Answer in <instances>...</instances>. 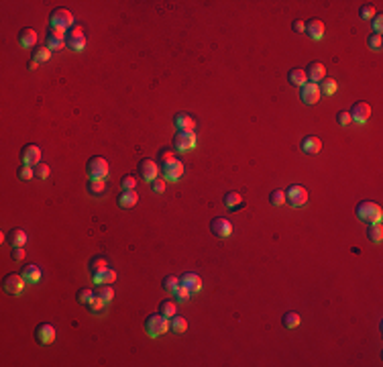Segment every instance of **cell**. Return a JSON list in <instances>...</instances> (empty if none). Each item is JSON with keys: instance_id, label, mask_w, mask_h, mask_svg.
I'll return each instance as SVG.
<instances>
[{"instance_id": "3957f363", "label": "cell", "mask_w": 383, "mask_h": 367, "mask_svg": "<svg viewBox=\"0 0 383 367\" xmlns=\"http://www.w3.org/2000/svg\"><path fill=\"white\" fill-rule=\"evenodd\" d=\"M110 165L104 157H90L86 163V173L90 179H106Z\"/></svg>"}, {"instance_id": "4fadbf2b", "label": "cell", "mask_w": 383, "mask_h": 367, "mask_svg": "<svg viewBox=\"0 0 383 367\" xmlns=\"http://www.w3.org/2000/svg\"><path fill=\"white\" fill-rule=\"evenodd\" d=\"M300 98H302V102L308 104V106L316 104L318 100H320V88H318V84L306 82L304 86H300Z\"/></svg>"}, {"instance_id": "db71d44e", "label": "cell", "mask_w": 383, "mask_h": 367, "mask_svg": "<svg viewBox=\"0 0 383 367\" xmlns=\"http://www.w3.org/2000/svg\"><path fill=\"white\" fill-rule=\"evenodd\" d=\"M292 31H294V33H304V31H306L304 21H294L292 23Z\"/></svg>"}, {"instance_id": "d6986e66", "label": "cell", "mask_w": 383, "mask_h": 367, "mask_svg": "<svg viewBox=\"0 0 383 367\" xmlns=\"http://www.w3.org/2000/svg\"><path fill=\"white\" fill-rule=\"evenodd\" d=\"M179 284L185 286L192 294H198V292L202 290V278H200L198 273H194V271H185L181 278H179Z\"/></svg>"}, {"instance_id": "bcb514c9", "label": "cell", "mask_w": 383, "mask_h": 367, "mask_svg": "<svg viewBox=\"0 0 383 367\" xmlns=\"http://www.w3.org/2000/svg\"><path fill=\"white\" fill-rule=\"evenodd\" d=\"M49 165L47 163H39V165H35V175L39 177V179H47L49 177Z\"/></svg>"}, {"instance_id": "ba28073f", "label": "cell", "mask_w": 383, "mask_h": 367, "mask_svg": "<svg viewBox=\"0 0 383 367\" xmlns=\"http://www.w3.org/2000/svg\"><path fill=\"white\" fill-rule=\"evenodd\" d=\"M159 167H161V171H163V179H165V181H177V179H181V175H183V163H181L177 157H173V159L161 163Z\"/></svg>"}, {"instance_id": "6da1fadb", "label": "cell", "mask_w": 383, "mask_h": 367, "mask_svg": "<svg viewBox=\"0 0 383 367\" xmlns=\"http://www.w3.org/2000/svg\"><path fill=\"white\" fill-rule=\"evenodd\" d=\"M355 214L357 219L367 223V225H375V223H381L383 219V212H381V206L371 202V200H361L355 208Z\"/></svg>"}, {"instance_id": "7bdbcfd3", "label": "cell", "mask_w": 383, "mask_h": 367, "mask_svg": "<svg viewBox=\"0 0 383 367\" xmlns=\"http://www.w3.org/2000/svg\"><path fill=\"white\" fill-rule=\"evenodd\" d=\"M120 186H122V190H135L137 188V177L135 175H124L120 179Z\"/></svg>"}, {"instance_id": "52a82bcc", "label": "cell", "mask_w": 383, "mask_h": 367, "mask_svg": "<svg viewBox=\"0 0 383 367\" xmlns=\"http://www.w3.org/2000/svg\"><path fill=\"white\" fill-rule=\"evenodd\" d=\"M25 284H27V282H25V278H23L21 273H7L5 280H3V288H5V292L11 294V296L23 294Z\"/></svg>"}, {"instance_id": "f5cc1de1", "label": "cell", "mask_w": 383, "mask_h": 367, "mask_svg": "<svg viewBox=\"0 0 383 367\" xmlns=\"http://www.w3.org/2000/svg\"><path fill=\"white\" fill-rule=\"evenodd\" d=\"M381 29H383V17L381 15H375L373 17V31L377 35H381Z\"/></svg>"}, {"instance_id": "603a6c76", "label": "cell", "mask_w": 383, "mask_h": 367, "mask_svg": "<svg viewBox=\"0 0 383 367\" xmlns=\"http://www.w3.org/2000/svg\"><path fill=\"white\" fill-rule=\"evenodd\" d=\"M27 239H29V235L25 229H11L7 235V241H9L11 247H25Z\"/></svg>"}, {"instance_id": "836d02e7", "label": "cell", "mask_w": 383, "mask_h": 367, "mask_svg": "<svg viewBox=\"0 0 383 367\" xmlns=\"http://www.w3.org/2000/svg\"><path fill=\"white\" fill-rule=\"evenodd\" d=\"M318 88H320V94H324V96H332L334 92L338 90V84H336V80H332V78H324L322 84L318 86Z\"/></svg>"}, {"instance_id": "f907efd6", "label": "cell", "mask_w": 383, "mask_h": 367, "mask_svg": "<svg viewBox=\"0 0 383 367\" xmlns=\"http://www.w3.org/2000/svg\"><path fill=\"white\" fill-rule=\"evenodd\" d=\"M336 122L340 127H346L348 122H350V114H348V110H340L338 114H336Z\"/></svg>"}, {"instance_id": "d590c367", "label": "cell", "mask_w": 383, "mask_h": 367, "mask_svg": "<svg viewBox=\"0 0 383 367\" xmlns=\"http://www.w3.org/2000/svg\"><path fill=\"white\" fill-rule=\"evenodd\" d=\"M281 324L285 326V328H296V326H300V314L298 312H285L283 314V318H281Z\"/></svg>"}, {"instance_id": "e0dca14e", "label": "cell", "mask_w": 383, "mask_h": 367, "mask_svg": "<svg viewBox=\"0 0 383 367\" xmlns=\"http://www.w3.org/2000/svg\"><path fill=\"white\" fill-rule=\"evenodd\" d=\"M37 39H39V35H37L35 29L23 27V29L19 31V45H21L23 49H33V47L37 45Z\"/></svg>"}, {"instance_id": "2e32d148", "label": "cell", "mask_w": 383, "mask_h": 367, "mask_svg": "<svg viewBox=\"0 0 383 367\" xmlns=\"http://www.w3.org/2000/svg\"><path fill=\"white\" fill-rule=\"evenodd\" d=\"M139 173H141V177L145 179V181H153L157 175H159V165L153 161V159H149V157H145V159H141L139 161Z\"/></svg>"}, {"instance_id": "8fae6325", "label": "cell", "mask_w": 383, "mask_h": 367, "mask_svg": "<svg viewBox=\"0 0 383 367\" xmlns=\"http://www.w3.org/2000/svg\"><path fill=\"white\" fill-rule=\"evenodd\" d=\"M21 161L27 163V165H31V167L39 165V161H41V147L35 145V143L25 145V147L21 149Z\"/></svg>"}, {"instance_id": "8992f818", "label": "cell", "mask_w": 383, "mask_h": 367, "mask_svg": "<svg viewBox=\"0 0 383 367\" xmlns=\"http://www.w3.org/2000/svg\"><path fill=\"white\" fill-rule=\"evenodd\" d=\"M285 202L294 208L304 206L308 202V190L304 186H300V183H294V186H290L285 190Z\"/></svg>"}, {"instance_id": "7c38bea8", "label": "cell", "mask_w": 383, "mask_h": 367, "mask_svg": "<svg viewBox=\"0 0 383 367\" xmlns=\"http://www.w3.org/2000/svg\"><path fill=\"white\" fill-rule=\"evenodd\" d=\"M350 114V122H359V125H365L371 116V106L365 102V100H359L353 104V108L348 110Z\"/></svg>"}, {"instance_id": "ab89813d", "label": "cell", "mask_w": 383, "mask_h": 367, "mask_svg": "<svg viewBox=\"0 0 383 367\" xmlns=\"http://www.w3.org/2000/svg\"><path fill=\"white\" fill-rule=\"evenodd\" d=\"M375 15H377V11H375L373 5H363V7L359 9V17H361L363 21H373Z\"/></svg>"}, {"instance_id": "8d00e7d4", "label": "cell", "mask_w": 383, "mask_h": 367, "mask_svg": "<svg viewBox=\"0 0 383 367\" xmlns=\"http://www.w3.org/2000/svg\"><path fill=\"white\" fill-rule=\"evenodd\" d=\"M173 298H175V302H177V304H183V302H187V300L192 298V292H189L185 286H181V284H179V286L173 290Z\"/></svg>"}, {"instance_id": "277c9868", "label": "cell", "mask_w": 383, "mask_h": 367, "mask_svg": "<svg viewBox=\"0 0 383 367\" xmlns=\"http://www.w3.org/2000/svg\"><path fill=\"white\" fill-rule=\"evenodd\" d=\"M76 25L74 15L68 9H53L49 15V27H59V29H66L70 31Z\"/></svg>"}, {"instance_id": "30bf717a", "label": "cell", "mask_w": 383, "mask_h": 367, "mask_svg": "<svg viewBox=\"0 0 383 367\" xmlns=\"http://www.w3.org/2000/svg\"><path fill=\"white\" fill-rule=\"evenodd\" d=\"M210 233L216 237V239H229L233 235V225L229 219L225 217H216L210 221Z\"/></svg>"}, {"instance_id": "4316f807", "label": "cell", "mask_w": 383, "mask_h": 367, "mask_svg": "<svg viewBox=\"0 0 383 367\" xmlns=\"http://www.w3.org/2000/svg\"><path fill=\"white\" fill-rule=\"evenodd\" d=\"M106 304H108V302H106L104 298H100L98 294L94 292V296H92V298L86 302V308H88L92 314H102V312L106 310Z\"/></svg>"}, {"instance_id": "ee69618b", "label": "cell", "mask_w": 383, "mask_h": 367, "mask_svg": "<svg viewBox=\"0 0 383 367\" xmlns=\"http://www.w3.org/2000/svg\"><path fill=\"white\" fill-rule=\"evenodd\" d=\"M96 294H98L100 298H104L106 302H112V298H114V290H112V286H100Z\"/></svg>"}, {"instance_id": "60d3db41", "label": "cell", "mask_w": 383, "mask_h": 367, "mask_svg": "<svg viewBox=\"0 0 383 367\" xmlns=\"http://www.w3.org/2000/svg\"><path fill=\"white\" fill-rule=\"evenodd\" d=\"M367 45H369V49H373V51H381V45H383V41H381V35H377V33H371V35L367 37Z\"/></svg>"}, {"instance_id": "ffe728a7", "label": "cell", "mask_w": 383, "mask_h": 367, "mask_svg": "<svg viewBox=\"0 0 383 367\" xmlns=\"http://www.w3.org/2000/svg\"><path fill=\"white\" fill-rule=\"evenodd\" d=\"M306 78H310V82L318 84V82H322L326 78V68L322 61H312V64H308L306 68Z\"/></svg>"}, {"instance_id": "4dcf8cb0", "label": "cell", "mask_w": 383, "mask_h": 367, "mask_svg": "<svg viewBox=\"0 0 383 367\" xmlns=\"http://www.w3.org/2000/svg\"><path fill=\"white\" fill-rule=\"evenodd\" d=\"M287 80H290L292 86H304V84H306V70H302V68H292L290 74H287Z\"/></svg>"}, {"instance_id": "c3c4849f", "label": "cell", "mask_w": 383, "mask_h": 367, "mask_svg": "<svg viewBox=\"0 0 383 367\" xmlns=\"http://www.w3.org/2000/svg\"><path fill=\"white\" fill-rule=\"evenodd\" d=\"M92 296H94V292H92L90 288H82V290H78V294H76L78 302H82V304H86V302H88Z\"/></svg>"}, {"instance_id": "9c48e42d", "label": "cell", "mask_w": 383, "mask_h": 367, "mask_svg": "<svg viewBox=\"0 0 383 367\" xmlns=\"http://www.w3.org/2000/svg\"><path fill=\"white\" fill-rule=\"evenodd\" d=\"M173 149L179 151V153H189L192 149H196V135L177 131L173 135Z\"/></svg>"}, {"instance_id": "7dc6e473", "label": "cell", "mask_w": 383, "mask_h": 367, "mask_svg": "<svg viewBox=\"0 0 383 367\" xmlns=\"http://www.w3.org/2000/svg\"><path fill=\"white\" fill-rule=\"evenodd\" d=\"M151 190H153L155 194H163V192H165V179L155 177V179L151 181Z\"/></svg>"}, {"instance_id": "d4e9b609", "label": "cell", "mask_w": 383, "mask_h": 367, "mask_svg": "<svg viewBox=\"0 0 383 367\" xmlns=\"http://www.w3.org/2000/svg\"><path fill=\"white\" fill-rule=\"evenodd\" d=\"M222 202H225V206L229 210H239L245 206V198L239 194V192H225V196H222Z\"/></svg>"}, {"instance_id": "83f0119b", "label": "cell", "mask_w": 383, "mask_h": 367, "mask_svg": "<svg viewBox=\"0 0 383 367\" xmlns=\"http://www.w3.org/2000/svg\"><path fill=\"white\" fill-rule=\"evenodd\" d=\"M108 267H110V265H108V261H106L102 255L92 257V259H90V275H92V280L98 278V275H100L104 269H108Z\"/></svg>"}, {"instance_id": "484cf974", "label": "cell", "mask_w": 383, "mask_h": 367, "mask_svg": "<svg viewBox=\"0 0 383 367\" xmlns=\"http://www.w3.org/2000/svg\"><path fill=\"white\" fill-rule=\"evenodd\" d=\"M86 190H88V194L90 196H94V198H102V196H106V181L104 179H90L88 181V186H86Z\"/></svg>"}, {"instance_id": "d6a6232c", "label": "cell", "mask_w": 383, "mask_h": 367, "mask_svg": "<svg viewBox=\"0 0 383 367\" xmlns=\"http://www.w3.org/2000/svg\"><path fill=\"white\" fill-rule=\"evenodd\" d=\"M185 328H187V320H185L183 316L175 314V316H171V318H169V330H173V332L181 334V332H185Z\"/></svg>"}, {"instance_id": "cb8c5ba5", "label": "cell", "mask_w": 383, "mask_h": 367, "mask_svg": "<svg viewBox=\"0 0 383 367\" xmlns=\"http://www.w3.org/2000/svg\"><path fill=\"white\" fill-rule=\"evenodd\" d=\"M116 202L120 208H133L137 202H139V196L135 190H122L118 196H116Z\"/></svg>"}, {"instance_id": "1f68e13d", "label": "cell", "mask_w": 383, "mask_h": 367, "mask_svg": "<svg viewBox=\"0 0 383 367\" xmlns=\"http://www.w3.org/2000/svg\"><path fill=\"white\" fill-rule=\"evenodd\" d=\"M367 239L375 245H379L383 241V229H381V223H375V225H369L367 229Z\"/></svg>"}, {"instance_id": "74e56055", "label": "cell", "mask_w": 383, "mask_h": 367, "mask_svg": "<svg viewBox=\"0 0 383 367\" xmlns=\"http://www.w3.org/2000/svg\"><path fill=\"white\" fill-rule=\"evenodd\" d=\"M17 175H19V179L29 181V179H33V177H35V167H31V165H27V163H21Z\"/></svg>"}, {"instance_id": "816d5d0a", "label": "cell", "mask_w": 383, "mask_h": 367, "mask_svg": "<svg viewBox=\"0 0 383 367\" xmlns=\"http://www.w3.org/2000/svg\"><path fill=\"white\" fill-rule=\"evenodd\" d=\"M11 257H13L15 261H23V259H25V249H23V247H13V249H11Z\"/></svg>"}, {"instance_id": "f35d334b", "label": "cell", "mask_w": 383, "mask_h": 367, "mask_svg": "<svg viewBox=\"0 0 383 367\" xmlns=\"http://www.w3.org/2000/svg\"><path fill=\"white\" fill-rule=\"evenodd\" d=\"M179 286V278H175V275H165L163 282H161V288L169 294H173V290Z\"/></svg>"}, {"instance_id": "ac0fdd59", "label": "cell", "mask_w": 383, "mask_h": 367, "mask_svg": "<svg viewBox=\"0 0 383 367\" xmlns=\"http://www.w3.org/2000/svg\"><path fill=\"white\" fill-rule=\"evenodd\" d=\"M304 25H306L308 37H312L314 41H320V39L324 37V33H326V27H324V23H322L320 19H310V21H306Z\"/></svg>"}, {"instance_id": "b9f144b4", "label": "cell", "mask_w": 383, "mask_h": 367, "mask_svg": "<svg viewBox=\"0 0 383 367\" xmlns=\"http://www.w3.org/2000/svg\"><path fill=\"white\" fill-rule=\"evenodd\" d=\"M269 202H271L273 206L285 204V192H283V190H273V192L269 194Z\"/></svg>"}, {"instance_id": "7402d4cb", "label": "cell", "mask_w": 383, "mask_h": 367, "mask_svg": "<svg viewBox=\"0 0 383 367\" xmlns=\"http://www.w3.org/2000/svg\"><path fill=\"white\" fill-rule=\"evenodd\" d=\"M21 275L25 278V282L29 284H37L41 280V267L37 263H29V265H23L21 269Z\"/></svg>"}, {"instance_id": "5bb4252c", "label": "cell", "mask_w": 383, "mask_h": 367, "mask_svg": "<svg viewBox=\"0 0 383 367\" xmlns=\"http://www.w3.org/2000/svg\"><path fill=\"white\" fill-rule=\"evenodd\" d=\"M35 339H37V343L43 345V347L51 345V343L55 341V326L49 324V322L37 324V328H35Z\"/></svg>"}, {"instance_id": "f546056e", "label": "cell", "mask_w": 383, "mask_h": 367, "mask_svg": "<svg viewBox=\"0 0 383 367\" xmlns=\"http://www.w3.org/2000/svg\"><path fill=\"white\" fill-rule=\"evenodd\" d=\"M31 59L35 61V64H43V61H49L51 59V49L47 45H39L33 49V55H31Z\"/></svg>"}, {"instance_id": "7a4b0ae2", "label": "cell", "mask_w": 383, "mask_h": 367, "mask_svg": "<svg viewBox=\"0 0 383 367\" xmlns=\"http://www.w3.org/2000/svg\"><path fill=\"white\" fill-rule=\"evenodd\" d=\"M145 330L147 334L151 336V339H155V336H161L169 330V318L163 316L161 312H155V314H149L145 318Z\"/></svg>"}, {"instance_id": "f1b7e54d", "label": "cell", "mask_w": 383, "mask_h": 367, "mask_svg": "<svg viewBox=\"0 0 383 367\" xmlns=\"http://www.w3.org/2000/svg\"><path fill=\"white\" fill-rule=\"evenodd\" d=\"M116 282V271L112 269V267H108V269H104L98 278H94V284L96 286H112Z\"/></svg>"}, {"instance_id": "5b68a950", "label": "cell", "mask_w": 383, "mask_h": 367, "mask_svg": "<svg viewBox=\"0 0 383 367\" xmlns=\"http://www.w3.org/2000/svg\"><path fill=\"white\" fill-rule=\"evenodd\" d=\"M66 47L74 53H80L86 49V37H84V29L80 25H74L68 31V37H66Z\"/></svg>"}, {"instance_id": "9a60e30c", "label": "cell", "mask_w": 383, "mask_h": 367, "mask_svg": "<svg viewBox=\"0 0 383 367\" xmlns=\"http://www.w3.org/2000/svg\"><path fill=\"white\" fill-rule=\"evenodd\" d=\"M173 127L181 133H194L196 131V118L187 112H177L173 116Z\"/></svg>"}, {"instance_id": "f6af8a7d", "label": "cell", "mask_w": 383, "mask_h": 367, "mask_svg": "<svg viewBox=\"0 0 383 367\" xmlns=\"http://www.w3.org/2000/svg\"><path fill=\"white\" fill-rule=\"evenodd\" d=\"M45 45L53 51V49H61V47H66V41H61V39H55V37L45 35Z\"/></svg>"}, {"instance_id": "44dd1931", "label": "cell", "mask_w": 383, "mask_h": 367, "mask_svg": "<svg viewBox=\"0 0 383 367\" xmlns=\"http://www.w3.org/2000/svg\"><path fill=\"white\" fill-rule=\"evenodd\" d=\"M300 149L304 153H308V155H316V153H320V149H322V141L318 137H314V135H308V137L302 139Z\"/></svg>"}, {"instance_id": "681fc988", "label": "cell", "mask_w": 383, "mask_h": 367, "mask_svg": "<svg viewBox=\"0 0 383 367\" xmlns=\"http://www.w3.org/2000/svg\"><path fill=\"white\" fill-rule=\"evenodd\" d=\"M173 157H175V151H171V149H161V151H159V165L165 163V161H169V159H173Z\"/></svg>"}, {"instance_id": "e575fe53", "label": "cell", "mask_w": 383, "mask_h": 367, "mask_svg": "<svg viewBox=\"0 0 383 367\" xmlns=\"http://www.w3.org/2000/svg\"><path fill=\"white\" fill-rule=\"evenodd\" d=\"M159 312H161L163 316H167V318H171V316L177 314V306L171 300H163L161 304H159Z\"/></svg>"}]
</instances>
